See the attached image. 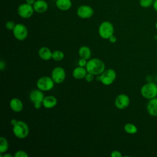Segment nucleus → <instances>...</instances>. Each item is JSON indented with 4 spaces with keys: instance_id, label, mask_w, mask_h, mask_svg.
<instances>
[{
    "instance_id": "1",
    "label": "nucleus",
    "mask_w": 157,
    "mask_h": 157,
    "mask_svg": "<svg viewBox=\"0 0 157 157\" xmlns=\"http://www.w3.org/2000/svg\"><path fill=\"white\" fill-rule=\"evenodd\" d=\"M86 69L88 73L94 75H99L105 70V64L102 60L98 58H93L89 59L87 62Z\"/></svg>"
},
{
    "instance_id": "2",
    "label": "nucleus",
    "mask_w": 157,
    "mask_h": 157,
    "mask_svg": "<svg viewBox=\"0 0 157 157\" xmlns=\"http://www.w3.org/2000/svg\"><path fill=\"white\" fill-rule=\"evenodd\" d=\"M141 95L147 99H151L157 97V85L154 82L145 83L140 88Z\"/></svg>"
},
{
    "instance_id": "3",
    "label": "nucleus",
    "mask_w": 157,
    "mask_h": 157,
    "mask_svg": "<svg viewBox=\"0 0 157 157\" xmlns=\"http://www.w3.org/2000/svg\"><path fill=\"white\" fill-rule=\"evenodd\" d=\"M13 133L18 139H25L29 134V128L27 124L23 121H17L13 126Z\"/></svg>"
},
{
    "instance_id": "4",
    "label": "nucleus",
    "mask_w": 157,
    "mask_h": 157,
    "mask_svg": "<svg viewBox=\"0 0 157 157\" xmlns=\"http://www.w3.org/2000/svg\"><path fill=\"white\" fill-rule=\"evenodd\" d=\"M117 77L115 71L112 69H108L104 70L103 72L97 77V80H99L101 83L105 85H111Z\"/></svg>"
},
{
    "instance_id": "5",
    "label": "nucleus",
    "mask_w": 157,
    "mask_h": 157,
    "mask_svg": "<svg viewBox=\"0 0 157 157\" xmlns=\"http://www.w3.org/2000/svg\"><path fill=\"white\" fill-rule=\"evenodd\" d=\"M114 31L113 25L109 21L102 22L98 29L99 36L105 39H109V38L113 35Z\"/></svg>"
},
{
    "instance_id": "6",
    "label": "nucleus",
    "mask_w": 157,
    "mask_h": 157,
    "mask_svg": "<svg viewBox=\"0 0 157 157\" xmlns=\"http://www.w3.org/2000/svg\"><path fill=\"white\" fill-rule=\"evenodd\" d=\"M55 82L52 77L48 76H44L39 78L36 83V86L38 89L47 91L52 90L54 86Z\"/></svg>"
},
{
    "instance_id": "7",
    "label": "nucleus",
    "mask_w": 157,
    "mask_h": 157,
    "mask_svg": "<svg viewBox=\"0 0 157 157\" xmlns=\"http://www.w3.org/2000/svg\"><path fill=\"white\" fill-rule=\"evenodd\" d=\"M12 31L14 37L18 40H23L28 36V29L23 24H16Z\"/></svg>"
},
{
    "instance_id": "8",
    "label": "nucleus",
    "mask_w": 157,
    "mask_h": 157,
    "mask_svg": "<svg viewBox=\"0 0 157 157\" xmlns=\"http://www.w3.org/2000/svg\"><path fill=\"white\" fill-rule=\"evenodd\" d=\"M18 15L23 18H28L31 17L34 11L33 6L27 3L20 5L17 9Z\"/></svg>"
},
{
    "instance_id": "9",
    "label": "nucleus",
    "mask_w": 157,
    "mask_h": 157,
    "mask_svg": "<svg viewBox=\"0 0 157 157\" xmlns=\"http://www.w3.org/2000/svg\"><path fill=\"white\" fill-rule=\"evenodd\" d=\"M66 77L64 69L61 67H55L52 72V78L56 83H62Z\"/></svg>"
},
{
    "instance_id": "10",
    "label": "nucleus",
    "mask_w": 157,
    "mask_h": 157,
    "mask_svg": "<svg viewBox=\"0 0 157 157\" xmlns=\"http://www.w3.org/2000/svg\"><path fill=\"white\" fill-rule=\"evenodd\" d=\"M130 100L128 97L125 94H120L118 95L115 100V105L118 109H124L129 104Z\"/></svg>"
},
{
    "instance_id": "11",
    "label": "nucleus",
    "mask_w": 157,
    "mask_h": 157,
    "mask_svg": "<svg viewBox=\"0 0 157 157\" xmlns=\"http://www.w3.org/2000/svg\"><path fill=\"white\" fill-rule=\"evenodd\" d=\"M94 13L93 9L89 6L83 5L80 6L77 10V15L81 18H89Z\"/></svg>"
},
{
    "instance_id": "12",
    "label": "nucleus",
    "mask_w": 157,
    "mask_h": 157,
    "mask_svg": "<svg viewBox=\"0 0 157 157\" xmlns=\"http://www.w3.org/2000/svg\"><path fill=\"white\" fill-rule=\"evenodd\" d=\"M44 95L42 90L37 89L33 90L29 94V99L34 103H42L44 99Z\"/></svg>"
},
{
    "instance_id": "13",
    "label": "nucleus",
    "mask_w": 157,
    "mask_h": 157,
    "mask_svg": "<svg viewBox=\"0 0 157 157\" xmlns=\"http://www.w3.org/2000/svg\"><path fill=\"white\" fill-rule=\"evenodd\" d=\"M147 110L150 115L157 116V97L149 100L147 105Z\"/></svg>"
},
{
    "instance_id": "14",
    "label": "nucleus",
    "mask_w": 157,
    "mask_h": 157,
    "mask_svg": "<svg viewBox=\"0 0 157 157\" xmlns=\"http://www.w3.org/2000/svg\"><path fill=\"white\" fill-rule=\"evenodd\" d=\"M34 11L37 13H44L48 9V4L44 0H37L33 5Z\"/></svg>"
},
{
    "instance_id": "15",
    "label": "nucleus",
    "mask_w": 157,
    "mask_h": 157,
    "mask_svg": "<svg viewBox=\"0 0 157 157\" xmlns=\"http://www.w3.org/2000/svg\"><path fill=\"white\" fill-rule=\"evenodd\" d=\"M10 107L13 111L20 112L22 110L23 105L21 100L17 98H13L10 101Z\"/></svg>"
},
{
    "instance_id": "16",
    "label": "nucleus",
    "mask_w": 157,
    "mask_h": 157,
    "mask_svg": "<svg viewBox=\"0 0 157 157\" xmlns=\"http://www.w3.org/2000/svg\"><path fill=\"white\" fill-rule=\"evenodd\" d=\"M87 73L88 72L86 68H84V67L78 66L74 69L72 72V75L75 79L81 80L85 77Z\"/></svg>"
},
{
    "instance_id": "17",
    "label": "nucleus",
    "mask_w": 157,
    "mask_h": 157,
    "mask_svg": "<svg viewBox=\"0 0 157 157\" xmlns=\"http://www.w3.org/2000/svg\"><path fill=\"white\" fill-rule=\"evenodd\" d=\"M39 57L45 61H48L52 58V52L51 50L46 47H41L38 52Z\"/></svg>"
},
{
    "instance_id": "18",
    "label": "nucleus",
    "mask_w": 157,
    "mask_h": 157,
    "mask_svg": "<svg viewBox=\"0 0 157 157\" xmlns=\"http://www.w3.org/2000/svg\"><path fill=\"white\" fill-rule=\"evenodd\" d=\"M57 104V99L53 96H47L44 98L42 101V105L46 109H52Z\"/></svg>"
},
{
    "instance_id": "19",
    "label": "nucleus",
    "mask_w": 157,
    "mask_h": 157,
    "mask_svg": "<svg viewBox=\"0 0 157 157\" xmlns=\"http://www.w3.org/2000/svg\"><path fill=\"white\" fill-rule=\"evenodd\" d=\"M56 6L61 10H67L72 6V2L71 0H56Z\"/></svg>"
},
{
    "instance_id": "20",
    "label": "nucleus",
    "mask_w": 157,
    "mask_h": 157,
    "mask_svg": "<svg viewBox=\"0 0 157 157\" xmlns=\"http://www.w3.org/2000/svg\"><path fill=\"white\" fill-rule=\"evenodd\" d=\"M91 50L88 47L82 46L78 50V55L81 58L88 59L91 56Z\"/></svg>"
},
{
    "instance_id": "21",
    "label": "nucleus",
    "mask_w": 157,
    "mask_h": 157,
    "mask_svg": "<svg viewBox=\"0 0 157 157\" xmlns=\"http://www.w3.org/2000/svg\"><path fill=\"white\" fill-rule=\"evenodd\" d=\"M124 130L129 134H134L137 132V128L136 125L132 123H128L124 126Z\"/></svg>"
},
{
    "instance_id": "22",
    "label": "nucleus",
    "mask_w": 157,
    "mask_h": 157,
    "mask_svg": "<svg viewBox=\"0 0 157 157\" xmlns=\"http://www.w3.org/2000/svg\"><path fill=\"white\" fill-rule=\"evenodd\" d=\"M9 148V144L7 139L4 137H0V153L1 154L6 152Z\"/></svg>"
},
{
    "instance_id": "23",
    "label": "nucleus",
    "mask_w": 157,
    "mask_h": 157,
    "mask_svg": "<svg viewBox=\"0 0 157 157\" xmlns=\"http://www.w3.org/2000/svg\"><path fill=\"white\" fill-rule=\"evenodd\" d=\"M64 57V53L60 50H55L52 52V59L55 61H61Z\"/></svg>"
},
{
    "instance_id": "24",
    "label": "nucleus",
    "mask_w": 157,
    "mask_h": 157,
    "mask_svg": "<svg viewBox=\"0 0 157 157\" xmlns=\"http://www.w3.org/2000/svg\"><path fill=\"white\" fill-rule=\"evenodd\" d=\"M154 0H140L139 4L142 7L148 8L153 4Z\"/></svg>"
},
{
    "instance_id": "25",
    "label": "nucleus",
    "mask_w": 157,
    "mask_h": 157,
    "mask_svg": "<svg viewBox=\"0 0 157 157\" xmlns=\"http://www.w3.org/2000/svg\"><path fill=\"white\" fill-rule=\"evenodd\" d=\"M14 156L15 157H28V155L23 150H18L15 153Z\"/></svg>"
},
{
    "instance_id": "26",
    "label": "nucleus",
    "mask_w": 157,
    "mask_h": 157,
    "mask_svg": "<svg viewBox=\"0 0 157 157\" xmlns=\"http://www.w3.org/2000/svg\"><path fill=\"white\" fill-rule=\"evenodd\" d=\"M15 24L13 21H8L6 24V27L9 30H13L15 26Z\"/></svg>"
},
{
    "instance_id": "27",
    "label": "nucleus",
    "mask_w": 157,
    "mask_h": 157,
    "mask_svg": "<svg viewBox=\"0 0 157 157\" xmlns=\"http://www.w3.org/2000/svg\"><path fill=\"white\" fill-rule=\"evenodd\" d=\"M93 78H94V75L92 74H90V73H87L85 77V79L86 80V82H91L93 80Z\"/></svg>"
},
{
    "instance_id": "28",
    "label": "nucleus",
    "mask_w": 157,
    "mask_h": 157,
    "mask_svg": "<svg viewBox=\"0 0 157 157\" xmlns=\"http://www.w3.org/2000/svg\"><path fill=\"white\" fill-rule=\"evenodd\" d=\"M110 156L112 157H121L122 155L120 151H119L118 150H114L111 152Z\"/></svg>"
},
{
    "instance_id": "29",
    "label": "nucleus",
    "mask_w": 157,
    "mask_h": 157,
    "mask_svg": "<svg viewBox=\"0 0 157 157\" xmlns=\"http://www.w3.org/2000/svg\"><path fill=\"white\" fill-rule=\"evenodd\" d=\"M87 62L88 61H86V59H83V58H81L80 59H79L78 64L79 66H81V67H85V66L86 67Z\"/></svg>"
},
{
    "instance_id": "30",
    "label": "nucleus",
    "mask_w": 157,
    "mask_h": 157,
    "mask_svg": "<svg viewBox=\"0 0 157 157\" xmlns=\"http://www.w3.org/2000/svg\"><path fill=\"white\" fill-rule=\"evenodd\" d=\"M109 40L111 43H115L117 42V37L113 34L109 38Z\"/></svg>"
},
{
    "instance_id": "31",
    "label": "nucleus",
    "mask_w": 157,
    "mask_h": 157,
    "mask_svg": "<svg viewBox=\"0 0 157 157\" xmlns=\"http://www.w3.org/2000/svg\"><path fill=\"white\" fill-rule=\"evenodd\" d=\"M5 66H6L5 62H4L3 60L1 59V60L0 61V69H1V71H2V70L4 69Z\"/></svg>"
},
{
    "instance_id": "32",
    "label": "nucleus",
    "mask_w": 157,
    "mask_h": 157,
    "mask_svg": "<svg viewBox=\"0 0 157 157\" xmlns=\"http://www.w3.org/2000/svg\"><path fill=\"white\" fill-rule=\"evenodd\" d=\"M42 104V103H36V104H34V105L36 109H39L41 107Z\"/></svg>"
},
{
    "instance_id": "33",
    "label": "nucleus",
    "mask_w": 157,
    "mask_h": 157,
    "mask_svg": "<svg viewBox=\"0 0 157 157\" xmlns=\"http://www.w3.org/2000/svg\"><path fill=\"white\" fill-rule=\"evenodd\" d=\"M153 9H155V10L157 12V0H155L153 1Z\"/></svg>"
},
{
    "instance_id": "34",
    "label": "nucleus",
    "mask_w": 157,
    "mask_h": 157,
    "mask_svg": "<svg viewBox=\"0 0 157 157\" xmlns=\"http://www.w3.org/2000/svg\"><path fill=\"white\" fill-rule=\"evenodd\" d=\"M35 1H36V0H26V3L29 5H33L34 4Z\"/></svg>"
},
{
    "instance_id": "35",
    "label": "nucleus",
    "mask_w": 157,
    "mask_h": 157,
    "mask_svg": "<svg viewBox=\"0 0 157 157\" xmlns=\"http://www.w3.org/2000/svg\"><path fill=\"white\" fill-rule=\"evenodd\" d=\"M17 120H15V119H12V120H11V121H10L11 124H12V126L15 125V124H16V123H17Z\"/></svg>"
},
{
    "instance_id": "36",
    "label": "nucleus",
    "mask_w": 157,
    "mask_h": 157,
    "mask_svg": "<svg viewBox=\"0 0 157 157\" xmlns=\"http://www.w3.org/2000/svg\"><path fill=\"white\" fill-rule=\"evenodd\" d=\"M3 157H13V156L9 153H6L3 155Z\"/></svg>"
},
{
    "instance_id": "37",
    "label": "nucleus",
    "mask_w": 157,
    "mask_h": 157,
    "mask_svg": "<svg viewBox=\"0 0 157 157\" xmlns=\"http://www.w3.org/2000/svg\"><path fill=\"white\" fill-rule=\"evenodd\" d=\"M155 28H156V29L157 30V21H156V23H155Z\"/></svg>"
},
{
    "instance_id": "38",
    "label": "nucleus",
    "mask_w": 157,
    "mask_h": 157,
    "mask_svg": "<svg viewBox=\"0 0 157 157\" xmlns=\"http://www.w3.org/2000/svg\"><path fill=\"white\" fill-rule=\"evenodd\" d=\"M53 1H54V0H53Z\"/></svg>"
}]
</instances>
